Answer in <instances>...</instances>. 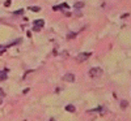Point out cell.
<instances>
[{
  "label": "cell",
  "mask_w": 131,
  "mask_h": 121,
  "mask_svg": "<svg viewBox=\"0 0 131 121\" xmlns=\"http://www.w3.org/2000/svg\"><path fill=\"white\" fill-rule=\"evenodd\" d=\"M45 26V20H42V18H38V20L34 21V25H33V30L34 31H39L41 27Z\"/></svg>",
  "instance_id": "obj_1"
},
{
  "label": "cell",
  "mask_w": 131,
  "mask_h": 121,
  "mask_svg": "<svg viewBox=\"0 0 131 121\" xmlns=\"http://www.w3.org/2000/svg\"><path fill=\"white\" fill-rule=\"evenodd\" d=\"M91 55H92L91 52H80L77 56H76V60H77L79 63H83V61H85L87 59H89Z\"/></svg>",
  "instance_id": "obj_2"
},
{
  "label": "cell",
  "mask_w": 131,
  "mask_h": 121,
  "mask_svg": "<svg viewBox=\"0 0 131 121\" xmlns=\"http://www.w3.org/2000/svg\"><path fill=\"white\" fill-rule=\"evenodd\" d=\"M101 74H102V69L101 68H92L91 70H89V76H91V77H93V78L100 77Z\"/></svg>",
  "instance_id": "obj_3"
},
{
  "label": "cell",
  "mask_w": 131,
  "mask_h": 121,
  "mask_svg": "<svg viewBox=\"0 0 131 121\" xmlns=\"http://www.w3.org/2000/svg\"><path fill=\"white\" fill-rule=\"evenodd\" d=\"M59 9H68V4L67 3H62L59 5H54L53 7V11H59Z\"/></svg>",
  "instance_id": "obj_4"
},
{
  "label": "cell",
  "mask_w": 131,
  "mask_h": 121,
  "mask_svg": "<svg viewBox=\"0 0 131 121\" xmlns=\"http://www.w3.org/2000/svg\"><path fill=\"white\" fill-rule=\"evenodd\" d=\"M63 78H64L66 82H71V83H72V82H75V76H73L72 73H67Z\"/></svg>",
  "instance_id": "obj_5"
},
{
  "label": "cell",
  "mask_w": 131,
  "mask_h": 121,
  "mask_svg": "<svg viewBox=\"0 0 131 121\" xmlns=\"http://www.w3.org/2000/svg\"><path fill=\"white\" fill-rule=\"evenodd\" d=\"M66 111H68V112L73 113V112H76V108L73 107L72 104H67V106H66Z\"/></svg>",
  "instance_id": "obj_6"
},
{
  "label": "cell",
  "mask_w": 131,
  "mask_h": 121,
  "mask_svg": "<svg viewBox=\"0 0 131 121\" xmlns=\"http://www.w3.org/2000/svg\"><path fill=\"white\" fill-rule=\"evenodd\" d=\"M7 69H4V70H1V73H0V79L1 81H4V79H7Z\"/></svg>",
  "instance_id": "obj_7"
},
{
  "label": "cell",
  "mask_w": 131,
  "mask_h": 121,
  "mask_svg": "<svg viewBox=\"0 0 131 121\" xmlns=\"http://www.w3.org/2000/svg\"><path fill=\"white\" fill-rule=\"evenodd\" d=\"M83 7H84V3L83 1H77V3H75V5H73L75 9H81Z\"/></svg>",
  "instance_id": "obj_8"
},
{
  "label": "cell",
  "mask_w": 131,
  "mask_h": 121,
  "mask_svg": "<svg viewBox=\"0 0 131 121\" xmlns=\"http://www.w3.org/2000/svg\"><path fill=\"white\" fill-rule=\"evenodd\" d=\"M28 9H30L31 12H39V11H41V8H39V7H37V5H36V7H29Z\"/></svg>",
  "instance_id": "obj_9"
},
{
  "label": "cell",
  "mask_w": 131,
  "mask_h": 121,
  "mask_svg": "<svg viewBox=\"0 0 131 121\" xmlns=\"http://www.w3.org/2000/svg\"><path fill=\"white\" fill-rule=\"evenodd\" d=\"M121 107H122L123 109H124V108L127 107V102H126V100H122V102H121Z\"/></svg>",
  "instance_id": "obj_10"
},
{
  "label": "cell",
  "mask_w": 131,
  "mask_h": 121,
  "mask_svg": "<svg viewBox=\"0 0 131 121\" xmlns=\"http://www.w3.org/2000/svg\"><path fill=\"white\" fill-rule=\"evenodd\" d=\"M24 13V9H18V11H16L13 14H16V16H18V14H22Z\"/></svg>",
  "instance_id": "obj_11"
},
{
  "label": "cell",
  "mask_w": 131,
  "mask_h": 121,
  "mask_svg": "<svg viewBox=\"0 0 131 121\" xmlns=\"http://www.w3.org/2000/svg\"><path fill=\"white\" fill-rule=\"evenodd\" d=\"M4 52H5V48H4V47H3V46H1V47H0V53H1V55H3V53H4Z\"/></svg>",
  "instance_id": "obj_12"
},
{
  "label": "cell",
  "mask_w": 131,
  "mask_h": 121,
  "mask_svg": "<svg viewBox=\"0 0 131 121\" xmlns=\"http://www.w3.org/2000/svg\"><path fill=\"white\" fill-rule=\"evenodd\" d=\"M9 4H11V0H8V1H5V7H9Z\"/></svg>",
  "instance_id": "obj_13"
},
{
  "label": "cell",
  "mask_w": 131,
  "mask_h": 121,
  "mask_svg": "<svg viewBox=\"0 0 131 121\" xmlns=\"http://www.w3.org/2000/svg\"><path fill=\"white\" fill-rule=\"evenodd\" d=\"M73 37H75V34H73V33H71V34H68V38H73Z\"/></svg>",
  "instance_id": "obj_14"
},
{
  "label": "cell",
  "mask_w": 131,
  "mask_h": 121,
  "mask_svg": "<svg viewBox=\"0 0 131 121\" xmlns=\"http://www.w3.org/2000/svg\"><path fill=\"white\" fill-rule=\"evenodd\" d=\"M50 121H55V120H54V119H50Z\"/></svg>",
  "instance_id": "obj_15"
}]
</instances>
